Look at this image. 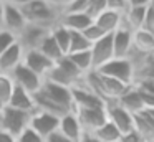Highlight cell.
Wrapping results in <instances>:
<instances>
[{
	"mask_svg": "<svg viewBox=\"0 0 154 142\" xmlns=\"http://www.w3.org/2000/svg\"><path fill=\"white\" fill-rule=\"evenodd\" d=\"M20 10L23 13L27 23L40 25L50 30L57 25L58 18H60V12L48 0H32L25 7H22Z\"/></svg>",
	"mask_w": 154,
	"mask_h": 142,
	"instance_id": "1",
	"label": "cell"
},
{
	"mask_svg": "<svg viewBox=\"0 0 154 142\" xmlns=\"http://www.w3.org/2000/svg\"><path fill=\"white\" fill-rule=\"evenodd\" d=\"M94 71L111 79H116L119 83H124V84H136V73H134V66L129 58H113Z\"/></svg>",
	"mask_w": 154,
	"mask_h": 142,
	"instance_id": "2",
	"label": "cell"
},
{
	"mask_svg": "<svg viewBox=\"0 0 154 142\" xmlns=\"http://www.w3.org/2000/svg\"><path fill=\"white\" fill-rule=\"evenodd\" d=\"M37 94L43 96L45 99L51 101L53 104L60 106L61 109H65L66 112H71L73 109V96H71V88H65V86L55 84L51 81L43 79L42 88L37 91Z\"/></svg>",
	"mask_w": 154,
	"mask_h": 142,
	"instance_id": "3",
	"label": "cell"
},
{
	"mask_svg": "<svg viewBox=\"0 0 154 142\" xmlns=\"http://www.w3.org/2000/svg\"><path fill=\"white\" fill-rule=\"evenodd\" d=\"M28 121H30V114L28 112L17 111L14 107L5 106V109L0 114V129L7 131L14 137H18L28 127Z\"/></svg>",
	"mask_w": 154,
	"mask_h": 142,
	"instance_id": "4",
	"label": "cell"
},
{
	"mask_svg": "<svg viewBox=\"0 0 154 142\" xmlns=\"http://www.w3.org/2000/svg\"><path fill=\"white\" fill-rule=\"evenodd\" d=\"M71 112L76 116L83 132H91V134L108 119L104 107H73Z\"/></svg>",
	"mask_w": 154,
	"mask_h": 142,
	"instance_id": "5",
	"label": "cell"
},
{
	"mask_svg": "<svg viewBox=\"0 0 154 142\" xmlns=\"http://www.w3.org/2000/svg\"><path fill=\"white\" fill-rule=\"evenodd\" d=\"M58 122H60V117H57V116H51L43 111H35L30 114L28 127L37 132L42 139L47 140L51 134L58 131Z\"/></svg>",
	"mask_w": 154,
	"mask_h": 142,
	"instance_id": "6",
	"label": "cell"
},
{
	"mask_svg": "<svg viewBox=\"0 0 154 142\" xmlns=\"http://www.w3.org/2000/svg\"><path fill=\"white\" fill-rule=\"evenodd\" d=\"M104 109H106L108 121L116 125V129L121 132V135L134 129V116L131 114V112H128L123 106H119L118 101L106 102Z\"/></svg>",
	"mask_w": 154,
	"mask_h": 142,
	"instance_id": "7",
	"label": "cell"
},
{
	"mask_svg": "<svg viewBox=\"0 0 154 142\" xmlns=\"http://www.w3.org/2000/svg\"><path fill=\"white\" fill-rule=\"evenodd\" d=\"M50 35V28H45V26L40 25H32V23H27L22 33L17 36L18 45L23 48V51H30V50H38V46L42 45L47 36Z\"/></svg>",
	"mask_w": 154,
	"mask_h": 142,
	"instance_id": "8",
	"label": "cell"
},
{
	"mask_svg": "<svg viewBox=\"0 0 154 142\" xmlns=\"http://www.w3.org/2000/svg\"><path fill=\"white\" fill-rule=\"evenodd\" d=\"M10 76H12V79H14L17 88L23 89V91L30 92V94H35V92L42 88V83H43V78L35 74V73L32 71V69H28L23 63H22L20 66H17V68L10 73Z\"/></svg>",
	"mask_w": 154,
	"mask_h": 142,
	"instance_id": "9",
	"label": "cell"
},
{
	"mask_svg": "<svg viewBox=\"0 0 154 142\" xmlns=\"http://www.w3.org/2000/svg\"><path fill=\"white\" fill-rule=\"evenodd\" d=\"M91 61H93V69H98L108 63L109 59L114 58V50H113V40H111V35L103 36L101 40L94 41L91 45Z\"/></svg>",
	"mask_w": 154,
	"mask_h": 142,
	"instance_id": "10",
	"label": "cell"
},
{
	"mask_svg": "<svg viewBox=\"0 0 154 142\" xmlns=\"http://www.w3.org/2000/svg\"><path fill=\"white\" fill-rule=\"evenodd\" d=\"M22 63H23L28 69H32L35 74H38L43 79L47 78V74L51 71V68H53V65H55L51 59H48L47 56H45L43 53H40L38 50L25 51L23 53V61Z\"/></svg>",
	"mask_w": 154,
	"mask_h": 142,
	"instance_id": "11",
	"label": "cell"
},
{
	"mask_svg": "<svg viewBox=\"0 0 154 142\" xmlns=\"http://www.w3.org/2000/svg\"><path fill=\"white\" fill-rule=\"evenodd\" d=\"M27 26V20H25L23 13L20 8L12 5H4V15H2V26L0 28L7 30V32L14 33L15 36H18L22 33V30Z\"/></svg>",
	"mask_w": 154,
	"mask_h": 142,
	"instance_id": "12",
	"label": "cell"
},
{
	"mask_svg": "<svg viewBox=\"0 0 154 142\" xmlns=\"http://www.w3.org/2000/svg\"><path fill=\"white\" fill-rule=\"evenodd\" d=\"M71 96H73V107H104L106 102L101 98H98L93 91L86 88L83 83L71 88Z\"/></svg>",
	"mask_w": 154,
	"mask_h": 142,
	"instance_id": "13",
	"label": "cell"
},
{
	"mask_svg": "<svg viewBox=\"0 0 154 142\" xmlns=\"http://www.w3.org/2000/svg\"><path fill=\"white\" fill-rule=\"evenodd\" d=\"M111 40H113L114 58H128L133 50V32L124 25H121L111 35Z\"/></svg>",
	"mask_w": 154,
	"mask_h": 142,
	"instance_id": "14",
	"label": "cell"
},
{
	"mask_svg": "<svg viewBox=\"0 0 154 142\" xmlns=\"http://www.w3.org/2000/svg\"><path fill=\"white\" fill-rule=\"evenodd\" d=\"M58 23L61 26H65L66 30H70V32H83V30H86L93 23V18L85 12H78V13L63 12V13H60Z\"/></svg>",
	"mask_w": 154,
	"mask_h": 142,
	"instance_id": "15",
	"label": "cell"
},
{
	"mask_svg": "<svg viewBox=\"0 0 154 142\" xmlns=\"http://www.w3.org/2000/svg\"><path fill=\"white\" fill-rule=\"evenodd\" d=\"M23 48L18 45V41L15 45H12L10 48L5 53L0 55V73H5V74H10L17 66L22 65L23 61Z\"/></svg>",
	"mask_w": 154,
	"mask_h": 142,
	"instance_id": "16",
	"label": "cell"
},
{
	"mask_svg": "<svg viewBox=\"0 0 154 142\" xmlns=\"http://www.w3.org/2000/svg\"><path fill=\"white\" fill-rule=\"evenodd\" d=\"M58 132H60L63 137L70 139L71 142H78L80 137L83 135V129H81L80 122H78L76 116L73 112H68L63 117H60L58 122Z\"/></svg>",
	"mask_w": 154,
	"mask_h": 142,
	"instance_id": "17",
	"label": "cell"
},
{
	"mask_svg": "<svg viewBox=\"0 0 154 142\" xmlns=\"http://www.w3.org/2000/svg\"><path fill=\"white\" fill-rule=\"evenodd\" d=\"M93 22L100 26L104 35H113V33L123 25V15H121V13H116V12H111V10H104V12H101Z\"/></svg>",
	"mask_w": 154,
	"mask_h": 142,
	"instance_id": "18",
	"label": "cell"
},
{
	"mask_svg": "<svg viewBox=\"0 0 154 142\" xmlns=\"http://www.w3.org/2000/svg\"><path fill=\"white\" fill-rule=\"evenodd\" d=\"M131 51L137 55H154V35L144 32V30H136L133 32V50Z\"/></svg>",
	"mask_w": 154,
	"mask_h": 142,
	"instance_id": "19",
	"label": "cell"
},
{
	"mask_svg": "<svg viewBox=\"0 0 154 142\" xmlns=\"http://www.w3.org/2000/svg\"><path fill=\"white\" fill-rule=\"evenodd\" d=\"M8 107H14L17 111H23V112H35V101H33V94L23 91V89L17 88L15 86L14 89V94H12L10 101H8Z\"/></svg>",
	"mask_w": 154,
	"mask_h": 142,
	"instance_id": "20",
	"label": "cell"
},
{
	"mask_svg": "<svg viewBox=\"0 0 154 142\" xmlns=\"http://www.w3.org/2000/svg\"><path fill=\"white\" fill-rule=\"evenodd\" d=\"M134 129L143 135L146 142H154V121L146 109L134 114Z\"/></svg>",
	"mask_w": 154,
	"mask_h": 142,
	"instance_id": "21",
	"label": "cell"
},
{
	"mask_svg": "<svg viewBox=\"0 0 154 142\" xmlns=\"http://www.w3.org/2000/svg\"><path fill=\"white\" fill-rule=\"evenodd\" d=\"M119 106H123L128 112L131 114H137V112L144 111V106H143V101H141V96H139V91H137L136 86H131L119 99H118Z\"/></svg>",
	"mask_w": 154,
	"mask_h": 142,
	"instance_id": "22",
	"label": "cell"
},
{
	"mask_svg": "<svg viewBox=\"0 0 154 142\" xmlns=\"http://www.w3.org/2000/svg\"><path fill=\"white\" fill-rule=\"evenodd\" d=\"M147 7H128V10L123 13V25L129 28L131 32H136L141 28L144 20V13H146Z\"/></svg>",
	"mask_w": 154,
	"mask_h": 142,
	"instance_id": "23",
	"label": "cell"
},
{
	"mask_svg": "<svg viewBox=\"0 0 154 142\" xmlns=\"http://www.w3.org/2000/svg\"><path fill=\"white\" fill-rule=\"evenodd\" d=\"M93 135L100 142H119V139H121V132L118 131L116 125H114L113 122H109L108 119L103 125H100V127L93 132Z\"/></svg>",
	"mask_w": 154,
	"mask_h": 142,
	"instance_id": "24",
	"label": "cell"
},
{
	"mask_svg": "<svg viewBox=\"0 0 154 142\" xmlns=\"http://www.w3.org/2000/svg\"><path fill=\"white\" fill-rule=\"evenodd\" d=\"M51 38L55 40V43L58 45V48L61 50L63 55H68V48H70V30H66L65 26H61L60 23L53 26L50 30Z\"/></svg>",
	"mask_w": 154,
	"mask_h": 142,
	"instance_id": "25",
	"label": "cell"
},
{
	"mask_svg": "<svg viewBox=\"0 0 154 142\" xmlns=\"http://www.w3.org/2000/svg\"><path fill=\"white\" fill-rule=\"evenodd\" d=\"M38 51L43 53V55L47 56L48 59H51L53 63H57L58 59H61L65 56L63 53H61V50L58 48V45L55 43V40L51 38V35H48L47 38L42 41V45L38 46Z\"/></svg>",
	"mask_w": 154,
	"mask_h": 142,
	"instance_id": "26",
	"label": "cell"
},
{
	"mask_svg": "<svg viewBox=\"0 0 154 142\" xmlns=\"http://www.w3.org/2000/svg\"><path fill=\"white\" fill-rule=\"evenodd\" d=\"M66 56L75 63V66H76L83 74L93 71V61H91L90 50H88V51H80V53H71V55H66Z\"/></svg>",
	"mask_w": 154,
	"mask_h": 142,
	"instance_id": "27",
	"label": "cell"
},
{
	"mask_svg": "<svg viewBox=\"0 0 154 142\" xmlns=\"http://www.w3.org/2000/svg\"><path fill=\"white\" fill-rule=\"evenodd\" d=\"M91 50V43L86 40V36L81 32H70V48L68 55L71 53H80V51H88Z\"/></svg>",
	"mask_w": 154,
	"mask_h": 142,
	"instance_id": "28",
	"label": "cell"
},
{
	"mask_svg": "<svg viewBox=\"0 0 154 142\" xmlns=\"http://www.w3.org/2000/svg\"><path fill=\"white\" fill-rule=\"evenodd\" d=\"M55 65H57L60 69H63V71L66 73V74L70 76V78L73 79V81L76 83V84H80V81L83 79V76H85V74H83V73H81L80 69L76 68V66H75V63L71 61V59L68 58L66 55H65L61 59H58V61L55 63Z\"/></svg>",
	"mask_w": 154,
	"mask_h": 142,
	"instance_id": "29",
	"label": "cell"
},
{
	"mask_svg": "<svg viewBox=\"0 0 154 142\" xmlns=\"http://www.w3.org/2000/svg\"><path fill=\"white\" fill-rule=\"evenodd\" d=\"M15 89V83L12 79L10 74H5V73H0V101L4 102L5 106L8 104L12 94H14Z\"/></svg>",
	"mask_w": 154,
	"mask_h": 142,
	"instance_id": "30",
	"label": "cell"
},
{
	"mask_svg": "<svg viewBox=\"0 0 154 142\" xmlns=\"http://www.w3.org/2000/svg\"><path fill=\"white\" fill-rule=\"evenodd\" d=\"M15 43H17V36H15L14 33L7 32V30H4V28H0V55L5 53L12 45H15Z\"/></svg>",
	"mask_w": 154,
	"mask_h": 142,
	"instance_id": "31",
	"label": "cell"
},
{
	"mask_svg": "<svg viewBox=\"0 0 154 142\" xmlns=\"http://www.w3.org/2000/svg\"><path fill=\"white\" fill-rule=\"evenodd\" d=\"M81 33H83V35L86 36V40H88V41L91 43V45H93L94 41H98V40H101V38H103V36H106V35H104L103 32H101V28H100V26H98V25H96V23H94V22L91 23V25L88 26L86 30H83V32H81Z\"/></svg>",
	"mask_w": 154,
	"mask_h": 142,
	"instance_id": "32",
	"label": "cell"
},
{
	"mask_svg": "<svg viewBox=\"0 0 154 142\" xmlns=\"http://www.w3.org/2000/svg\"><path fill=\"white\" fill-rule=\"evenodd\" d=\"M106 10V0H90L88 2V8H86V13L91 17V18H96L101 12Z\"/></svg>",
	"mask_w": 154,
	"mask_h": 142,
	"instance_id": "33",
	"label": "cell"
},
{
	"mask_svg": "<svg viewBox=\"0 0 154 142\" xmlns=\"http://www.w3.org/2000/svg\"><path fill=\"white\" fill-rule=\"evenodd\" d=\"M141 30L154 35V8L147 7L146 13H144V20H143V25H141Z\"/></svg>",
	"mask_w": 154,
	"mask_h": 142,
	"instance_id": "34",
	"label": "cell"
},
{
	"mask_svg": "<svg viewBox=\"0 0 154 142\" xmlns=\"http://www.w3.org/2000/svg\"><path fill=\"white\" fill-rule=\"evenodd\" d=\"M17 142H45V139H42L35 131H32L30 127H27L20 135L17 137Z\"/></svg>",
	"mask_w": 154,
	"mask_h": 142,
	"instance_id": "35",
	"label": "cell"
},
{
	"mask_svg": "<svg viewBox=\"0 0 154 142\" xmlns=\"http://www.w3.org/2000/svg\"><path fill=\"white\" fill-rule=\"evenodd\" d=\"M88 2L90 0H73L66 8L63 10L65 13H78V12H85L86 13V8H88ZM61 12V13H63Z\"/></svg>",
	"mask_w": 154,
	"mask_h": 142,
	"instance_id": "36",
	"label": "cell"
},
{
	"mask_svg": "<svg viewBox=\"0 0 154 142\" xmlns=\"http://www.w3.org/2000/svg\"><path fill=\"white\" fill-rule=\"evenodd\" d=\"M106 10H111V12L123 15L128 10V0H106Z\"/></svg>",
	"mask_w": 154,
	"mask_h": 142,
	"instance_id": "37",
	"label": "cell"
},
{
	"mask_svg": "<svg viewBox=\"0 0 154 142\" xmlns=\"http://www.w3.org/2000/svg\"><path fill=\"white\" fill-rule=\"evenodd\" d=\"M119 142H146V140H144V137L136 131V129H133V131H129V132L121 135Z\"/></svg>",
	"mask_w": 154,
	"mask_h": 142,
	"instance_id": "38",
	"label": "cell"
},
{
	"mask_svg": "<svg viewBox=\"0 0 154 142\" xmlns=\"http://www.w3.org/2000/svg\"><path fill=\"white\" fill-rule=\"evenodd\" d=\"M48 2H50V3H51V5H53V7H55V8H57V10H58V12H60V13H61V12H63V10H65V8H66V7H68V5H70V3H71V2H73V0H48Z\"/></svg>",
	"mask_w": 154,
	"mask_h": 142,
	"instance_id": "39",
	"label": "cell"
},
{
	"mask_svg": "<svg viewBox=\"0 0 154 142\" xmlns=\"http://www.w3.org/2000/svg\"><path fill=\"white\" fill-rule=\"evenodd\" d=\"M45 142H71V140H70V139H66V137H63V135H61L60 132L57 131L55 134H51Z\"/></svg>",
	"mask_w": 154,
	"mask_h": 142,
	"instance_id": "40",
	"label": "cell"
},
{
	"mask_svg": "<svg viewBox=\"0 0 154 142\" xmlns=\"http://www.w3.org/2000/svg\"><path fill=\"white\" fill-rule=\"evenodd\" d=\"M28 2H32V0H4V3H7V5H12V7H17V8H22V7H25Z\"/></svg>",
	"mask_w": 154,
	"mask_h": 142,
	"instance_id": "41",
	"label": "cell"
},
{
	"mask_svg": "<svg viewBox=\"0 0 154 142\" xmlns=\"http://www.w3.org/2000/svg\"><path fill=\"white\" fill-rule=\"evenodd\" d=\"M0 142H17V137H14L7 131H2L0 129Z\"/></svg>",
	"mask_w": 154,
	"mask_h": 142,
	"instance_id": "42",
	"label": "cell"
},
{
	"mask_svg": "<svg viewBox=\"0 0 154 142\" xmlns=\"http://www.w3.org/2000/svg\"><path fill=\"white\" fill-rule=\"evenodd\" d=\"M78 142H100V140H98L91 132H83V135L80 137V140H78Z\"/></svg>",
	"mask_w": 154,
	"mask_h": 142,
	"instance_id": "43",
	"label": "cell"
},
{
	"mask_svg": "<svg viewBox=\"0 0 154 142\" xmlns=\"http://www.w3.org/2000/svg\"><path fill=\"white\" fill-rule=\"evenodd\" d=\"M151 0H128V7H147Z\"/></svg>",
	"mask_w": 154,
	"mask_h": 142,
	"instance_id": "44",
	"label": "cell"
},
{
	"mask_svg": "<svg viewBox=\"0 0 154 142\" xmlns=\"http://www.w3.org/2000/svg\"><path fill=\"white\" fill-rule=\"evenodd\" d=\"M4 0H0V26H2V15H4Z\"/></svg>",
	"mask_w": 154,
	"mask_h": 142,
	"instance_id": "45",
	"label": "cell"
},
{
	"mask_svg": "<svg viewBox=\"0 0 154 142\" xmlns=\"http://www.w3.org/2000/svg\"><path fill=\"white\" fill-rule=\"evenodd\" d=\"M147 112H149V116L152 117V121H154V109H146Z\"/></svg>",
	"mask_w": 154,
	"mask_h": 142,
	"instance_id": "46",
	"label": "cell"
},
{
	"mask_svg": "<svg viewBox=\"0 0 154 142\" xmlns=\"http://www.w3.org/2000/svg\"><path fill=\"white\" fill-rule=\"evenodd\" d=\"M4 109H5V104H4L2 101H0V114H2V111H4Z\"/></svg>",
	"mask_w": 154,
	"mask_h": 142,
	"instance_id": "47",
	"label": "cell"
},
{
	"mask_svg": "<svg viewBox=\"0 0 154 142\" xmlns=\"http://www.w3.org/2000/svg\"><path fill=\"white\" fill-rule=\"evenodd\" d=\"M147 7H151V8H154V0H151V2H149V5H147Z\"/></svg>",
	"mask_w": 154,
	"mask_h": 142,
	"instance_id": "48",
	"label": "cell"
}]
</instances>
